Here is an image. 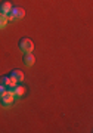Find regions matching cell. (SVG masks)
I'll return each instance as SVG.
<instances>
[{"label": "cell", "instance_id": "ba28073f", "mask_svg": "<svg viewBox=\"0 0 93 133\" xmlns=\"http://www.w3.org/2000/svg\"><path fill=\"white\" fill-rule=\"evenodd\" d=\"M8 16L6 15H3V14H0V28H5L6 25H8Z\"/></svg>", "mask_w": 93, "mask_h": 133}, {"label": "cell", "instance_id": "3957f363", "mask_svg": "<svg viewBox=\"0 0 93 133\" xmlns=\"http://www.w3.org/2000/svg\"><path fill=\"white\" fill-rule=\"evenodd\" d=\"M19 49L22 50L24 53H30V52H33V49H34V43L30 40V38L27 37H22L21 40H19Z\"/></svg>", "mask_w": 93, "mask_h": 133}, {"label": "cell", "instance_id": "277c9868", "mask_svg": "<svg viewBox=\"0 0 93 133\" xmlns=\"http://www.w3.org/2000/svg\"><path fill=\"white\" fill-rule=\"evenodd\" d=\"M12 93H14V96H15V99H19V98H22L24 95H25V92H27V87L24 84H21V83H18V84L15 86L14 89H12Z\"/></svg>", "mask_w": 93, "mask_h": 133}, {"label": "cell", "instance_id": "52a82bcc", "mask_svg": "<svg viewBox=\"0 0 93 133\" xmlns=\"http://www.w3.org/2000/svg\"><path fill=\"white\" fill-rule=\"evenodd\" d=\"M34 61H36V58H34V55L31 52L30 53H24V58H22V62L25 66H31L34 64Z\"/></svg>", "mask_w": 93, "mask_h": 133}, {"label": "cell", "instance_id": "7a4b0ae2", "mask_svg": "<svg viewBox=\"0 0 93 133\" xmlns=\"http://www.w3.org/2000/svg\"><path fill=\"white\" fill-rule=\"evenodd\" d=\"M14 101H15V96L10 90H5L2 93V96H0V104L3 107H6V108H9L10 105L14 104Z\"/></svg>", "mask_w": 93, "mask_h": 133}, {"label": "cell", "instance_id": "6da1fadb", "mask_svg": "<svg viewBox=\"0 0 93 133\" xmlns=\"http://www.w3.org/2000/svg\"><path fill=\"white\" fill-rule=\"evenodd\" d=\"M24 16H25V10L19 6H14L8 14V19H10V21H18V19H22Z\"/></svg>", "mask_w": 93, "mask_h": 133}, {"label": "cell", "instance_id": "5b68a950", "mask_svg": "<svg viewBox=\"0 0 93 133\" xmlns=\"http://www.w3.org/2000/svg\"><path fill=\"white\" fill-rule=\"evenodd\" d=\"M14 6H12V3H10L9 0H2L0 2V14H3L8 16V14L10 12V9H12Z\"/></svg>", "mask_w": 93, "mask_h": 133}, {"label": "cell", "instance_id": "8992f818", "mask_svg": "<svg viewBox=\"0 0 93 133\" xmlns=\"http://www.w3.org/2000/svg\"><path fill=\"white\" fill-rule=\"evenodd\" d=\"M9 77L12 80H15L16 83H22L24 78H25V77H24V72L21 71V70H14V71H10Z\"/></svg>", "mask_w": 93, "mask_h": 133}, {"label": "cell", "instance_id": "9c48e42d", "mask_svg": "<svg viewBox=\"0 0 93 133\" xmlns=\"http://www.w3.org/2000/svg\"><path fill=\"white\" fill-rule=\"evenodd\" d=\"M5 90H6V87H5V86H2V84H0V96H2V93H3Z\"/></svg>", "mask_w": 93, "mask_h": 133}]
</instances>
